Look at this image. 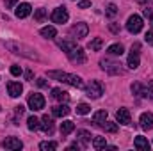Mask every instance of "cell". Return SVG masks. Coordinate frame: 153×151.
<instances>
[{"label":"cell","instance_id":"1","mask_svg":"<svg viewBox=\"0 0 153 151\" xmlns=\"http://www.w3.org/2000/svg\"><path fill=\"white\" fill-rule=\"evenodd\" d=\"M5 48L9 52H13L14 55H22L25 59H34L38 61L39 55L36 53V50L29 44H23V43H18V41H5Z\"/></svg>","mask_w":153,"mask_h":151},{"label":"cell","instance_id":"2","mask_svg":"<svg viewBox=\"0 0 153 151\" xmlns=\"http://www.w3.org/2000/svg\"><path fill=\"white\" fill-rule=\"evenodd\" d=\"M48 76L53 78V80H59V82H64V84H70L76 89H82L84 87V82L78 75H71V73H66V71H48Z\"/></svg>","mask_w":153,"mask_h":151},{"label":"cell","instance_id":"3","mask_svg":"<svg viewBox=\"0 0 153 151\" xmlns=\"http://www.w3.org/2000/svg\"><path fill=\"white\" fill-rule=\"evenodd\" d=\"M100 66H102L103 71H107V73H111V75H121V73H123L121 64H119V62H114V61H109V59H102V61H100Z\"/></svg>","mask_w":153,"mask_h":151},{"label":"cell","instance_id":"4","mask_svg":"<svg viewBox=\"0 0 153 151\" xmlns=\"http://www.w3.org/2000/svg\"><path fill=\"white\" fill-rule=\"evenodd\" d=\"M126 29L130 34H139L143 30V18L139 14H132L126 21Z\"/></svg>","mask_w":153,"mask_h":151},{"label":"cell","instance_id":"5","mask_svg":"<svg viewBox=\"0 0 153 151\" xmlns=\"http://www.w3.org/2000/svg\"><path fill=\"white\" fill-rule=\"evenodd\" d=\"M85 93H87L89 98L98 100V98L103 94V85H102V82H98V80H91V84L85 87Z\"/></svg>","mask_w":153,"mask_h":151},{"label":"cell","instance_id":"6","mask_svg":"<svg viewBox=\"0 0 153 151\" xmlns=\"http://www.w3.org/2000/svg\"><path fill=\"white\" fill-rule=\"evenodd\" d=\"M27 103H29V109H32L34 112H36V110H41V109H45V98H43L39 93H32V94L29 96Z\"/></svg>","mask_w":153,"mask_h":151},{"label":"cell","instance_id":"7","mask_svg":"<svg viewBox=\"0 0 153 151\" xmlns=\"http://www.w3.org/2000/svg\"><path fill=\"white\" fill-rule=\"evenodd\" d=\"M68 18H70V14H68V9H66L64 5L53 9V13H52V21H53V23H66Z\"/></svg>","mask_w":153,"mask_h":151},{"label":"cell","instance_id":"8","mask_svg":"<svg viewBox=\"0 0 153 151\" xmlns=\"http://www.w3.org/2000/svg\"><path fill=\"white\" fill-rule=\"evenodd\" d=\"M139 48H141L139 43L132 44V52L128 55V68L130 70H137L139 68Z\"/></svg>","mask_w":153,"mask_h":151},{"label":"cell","instance_id":"9","mask_svg":"<svg viewBox=\"0 0 153 151\" xmlns=\"http://www.w3.org/2000/svg\"><path fill=\"white\" fill-rule=\"evenodd\" d=\"M87 32H89V27H87V23H84V21H80V23H76L71 27V30H70V34L76 39H82L87 36Z\"/></svg>","mask_w":153,"mask_h":151},{"label":"cell","instance_id":"10","mask_svg":"<svg viewBox=\"0 0 153 151\" xmlns=\"http://www.w3.org/2000/svg\"><path fill=\"white\" fill-rule=\"evenodd\" d=\"M68 59L73 64H84L85 62V52L82 48H73L71 52H68Z\"/></svg>","mask_w":153,"mask_h":151},{"label":"cell","instance_id":"11","mask_svg":"<svg viewBox=\"0 0 153 151\" xmlns=\"http://www.w3.org/2000/svg\"><path fill=\"white\" fill-rule=\"evenodd\" d=\"M2 148H5V150H22L23 144H22V141L16 139V137H7V139L2 141Z\"/></svg>","mask_w":153,"mask_h":151},{"label":"cell","instance_id":"12","mask_svg":"<svg viewBox=\"0 0 153 151\" xmlns=\"http://www.w3.org/2000/svg\"><path fill=\"white\" fill-rule=\"evenodd\" d=\"M116 121H117L119 124H130V123H132L130 110H128V109H117V112H116Z\"/></svg>","mask_w":153,"mask_h":151},{"label":"cell","instance_id":"13","mask_svg":"<svg viewBox=\"0 0 153 151\" xmlns=\"http://www.w3.org/2000/svg\"><path fill=\"white\" fill-rule=\"evenodd\" d=\"M30 13H32V7H30V4H27V2H23V4H20V5H16V9H14L16 18H27Z\"/></svg>","mask_w":153,"mask_h":151},{"label":"cell","instance_id":"14","mask_svg":"<svg viewBox=\"0 0 153 151\" xmlns=\"http://www.w3.org/2000/svg\"><path fill=\"white\" fill-rule=\"evenodd\" d=\"M7 91H9V96L11 98H18L23 93V85L20 82H9L7 84Z\"/></svg>","mask_w":153,"mask_h":151},{"label":"cell","instance_id":"15","mask_svg":"<svg viewBox=\"0 0 153 151\" xmlns=\"http://www.w3.org/2000/svg\"><path fill=\"white\" fill-rule=\"evenodd\" d=\"M139 123H141V126H143L144 130H152V128H153V114H152V112L141 114V117H139Z\"/></svg>","mask_w":153,"mask_h":151},{"label":"cell","instance_id":"16","mask_svg":"<svg viewBox=\"0 0 153 151\" xmlns=\"http://www.w3.org/2000/svg\"><path fill=\"white\" fill-rule=\"evenodd\" d=\"M52 98H53V100H57V101H61V103H66V101L70 100V94H68L66 91H62V89L55 87V89H52Z\"/></svg>","mask_w":153,"mask_h":151},{"label":"cell","instance_id":"17","mask_svg":"<svg viewBox=\"0 0 153 151\" xmlns=\"http://www.w3.org/2000/svg\"><path fill=\"white\" fill-rule=\"evenodd\" d=\"M39 126L43 128V132H45V133H52V132H53V119H52V117H48V115H43V117H41Z\"/></svg>","mask_w":153,"mask_h":151},{"label":"cell","instance_id":"18","mask_svg":"<svg viewBox=\"0 0 153 151\" xmlns=\"http://www.w3.org/2000/svg\"><path fill=\"white\" fill-rule=\"evenodd\" d=\"M134 146H135L139 151H150V142H148V139H146V137H143V135L135 137Z\"/></svg>","mask_w":153,"mask_h":151},{"label":"cell","instance_id":"19","mask_svg":"<svg viewBox=\"0 0 153 151\" xmlns=\"http://www.w3.org/2000/svg\"><path fill=\"white\" fill-rule=\"evenodd\" d=\"M107 110H98V112H94V115H93V123L96 124V126H102L105 121H107Z\"/></svg>","mask_w":153,"mask_h":151},{"label":"cell","instance_id":"20","mask_svg":"<svg viewBox=\"0 0 153 151\" xmlns=\"http://www.w3.org/2000/svg\"><path fill=\"white\" fill-rule=\"evenodd\" d=\"M52 114L55 115V117H66L68 114H70V107L64 103V105H57V107H53V110Z\"/></svg>","mask_w":153,"mask_h":151},{"label":"cell","instance_id":"21","mask_svg":"<svg viewBox=\"0 0 153 151\" xmlns=\"http://www.w3.org/2000/svg\"><path fill=\"white\" fill-rule=\"evenodd\" d=\"M39 34H41L45 39H53L55 36H57V30H55V27L48 25V27H43V29L39 30Z\"/></svg>","mask_w":153,"mask_h":151},{"label":"cell","instance_id":"22","mask_svg":"<svg viewBox=\"0 0 153 151\" xmlns=\"http://www.w3.org/2000/svg\"><path fill=\"white\" fill-rule=\"evenodd\" d=\"M75 130V123L73 121H62L61 123V135H70Z\"/></svg>","mask_w":153,"mask_h":151},{"label":"cell","instance_id":"23","mask_svg":"<svg viewBox=\"0 0 153 151\" xmlns=\"http://www.w3.org/2000/svg\"><path fill=\"white\" fill-rule=\"evenodd\" d=\"M76 137H78V141L82 142V146H85V144L91 142V133H89L87 130H78V132H76Z\"/></svg>","mask_w":153,"mask_h":151},{"label":"cell","instance_id":"24","mask_svg":"<svg viewBox=\"0 0 153 151\" xmlns=\"http://www.w3.org/2000/svg\"><path fill=\"white\" fill-rule=\"evenodd\" d=\"M57 44H59V48H62L66 53H68V52H71L73 48H76L75 41H71V39H64V41H59Z\"/></svg>","mask_w":153,"mask_h":151},{"label":"cell","instance_id":"25","mask_svg":"<svg viewBox=\"0 0 153 151\" xmlns=\"http://www.w3.org/2000/svg\"><path fill=\"white\" fill-rule=\"evenodd\" d=\"M102 46H103V39H102V38H94L93 41H89V44H87V48H89V50H93V52L102 50Z\"/></svg>","mask_w":153,"mask_h":151},{"label":"cell","instance_id":"26","mask_svg":"<svg viewBox=\"0 0 153 151\" xmlns=\"http://www.w3.org/2000/svg\"><path fill=\"white\" fill-rule=\"evenodd\" d=\"M111 55H123V52H125V48H123V44H119V43H114V44H111L109 46V50H107Z\"/></svg>","mask_w":153,"mask_h":151},{"label":"cell","instance_id":"27","mask_svg":"<svg viewBox=\"0 0 153 151\" xmlns=\"http://www.w3.org/2000/svg\"><path fill=\"white\" fill-rule=\"evenodd\" d=\"M93 148H94V150H103V148H107L105 137H94V139H93Z\"/></svg>","mask_w":153,"mask_h":151},{"label":"cell","instance_id":"28","mask_svg":"<svg viewBox=\"0 0 153 151\" xmlns=\"http://www.w3.org/2000/svg\"><path fill=\"white\" fill-rule=\"evenodd\" d=\"M102 128H103L105 132H109V133H116V132H117V123H112V121H105V123L102 124Z\"/></svg>","mask_w":153,"mask_h":151},{"label":"cell","instance_id":"29","mask_svg":"<svg viewBox=\"0 0 153 151\" xmlns=\"http://www.w3.org/2000/svg\"><path fill=\"white\" fill-rule=\"evenodd\" d=\"M27 126H29V130H38L39 128V119L36 117V115H30L29 119H27Z\"/></svg>","mask_w":153,"mask_h":151},{"label":"cell","instance_id":"30","mask_svg":"<svg viewBox=\"0 0 153 151\" xmlns=\"http://www.w3.org/2000/svg\"><path fill=\"white\" fill-rule=\"evenodd\" d=\"M39 150L53 151V150H57V144H55V142H48V141H45V142H41V144H39Z\"/></svg>","mask_w":153,"mask_h":151},{"label":"cell","instance_id":"31","mask_svg":"<svg viewBox=\"0 0 153 151\" xmlns=\"http://www.w3.org/2000/svg\"><path fill=\"white\" fill-rule=\"evenodd\" d=\"M45 18H46V9H43V7L36 9V13H34V20H36V21H43Z\"/></svg>","mask_w":153,"mask_h":151},{"label":"cell","instance_id":"32","mask_svg":"<svg viewBox=\"0 0 153 151\" xmlns=\"http://www.w3.org/2000/svg\"><path fill=\"white\" fill-rule=\"evenodd\" d=\"M91 112V107L87 105V103H80L78 107H76V114H82V115H85V114Z\"/></svg>","mask_w":153,"mask_h":151},{"label":"cell","instance_id":"33","mask_svg":"<svg viewBox=\"0 0 153 151\" xmlns=\"http://www.w3.org/2000/svg\"><path fill=\"white\" fill-rule=\"evenodd\" d=\"M116 14H117V7H116L114 4H109L107 5V16L109 18H114Z\"/></svg>","mask_w":153,"mask_h":151},{"label":"cell","instance_id":"34","mask_svg":"<svg viewBox=\"0 0 153 151\" xmlns=\"http://www.w3.org/2000/svg\"><path fill=\"white\" fill-rule=\"evenodd\" d=\"M22 73H23V71H22V68H20V66H11V75L20 76Z\"/></svg>","mask_w":153,"mask_h":151},{"label":"cell","instance_id":"35","mask_svg":"<svg viewBox=\"0 0 153 151\" xmlns=\"http://www.w3.org/2000/svg\"><path fill=\"white\" fill-rule=\"evenodd\" d=\"M78 7H80V9H87V7H91V0H80V2H78Z\"/></svg>","mask_w":153,"mask_h":151},{"label":"cell","instance_id":"36","mask_svg":"<svg viewBox=\"0 0 153 151\" xmlns=\"http://www.w3.org/2000/svg\"><path fill=\"white\" fill-rule=\"evenodd\" d=\"M130 89H132V93H134V94H137V96H139V93H141V84H137V82H135V84H132V87H130Z\"/></svg>","mask_w":153,"mask_h":151},{"label":"cell","instance_id":"37","mask_svg":"<svg viewBox=\"0 0 153 151\" xmlns=\"http://www.w3.org/2000/svg\"><path fill=\"white\" fill-rule=\"evenodd\" d=\"M144 39H146V43H148V44H153V30H150V32H146V36H144Z\"/></svg>","mask_w":153,"mask_h":151},{"label":"cell","instance_id":"38","mask_svg":"<svg viewBox=\"0 0 153 151\" xmlns=\"http://www.w3.org/2000/svg\"><path fill=\"white\" fill-rule=\"evenodd\" d=\"M16 2H18V0H5V7H9V9H11V7H14V4H16Z\"/></svg>","mask_w":153,"mask_h":151},{"label":"cell","instance_id":"39","mask_svg":"<svg viewBox=\"0 0 153 151\" xmlns=\"http://www.w3.org/2000/svg\"><path fill=\"white\" fill-rule=\"evenodd\" d=\"M38 85H39V87H45V85H46L45 78H38Z\"/></svg>","mask_w":153,"mask_h":151},{"label":"cell","instance_id":"40","mask_svg":"<svg viewBox=\"0 0 153 151\" xmlns=\"http://www.w3.org/2000/svg\"><path fill=\"white\" fill-rule=\"evenodd\" d=\"M25 78H27V80H32V71H27V73H25Z\"/></svg>","mask_w":153,"mask_h":151},{"label":"cell","instance_id":"41","mask_svg":"<svg viewBox=\"0 0 153 151\" xmlns=\"http://www.w3.org/2000/svg\"><path fill=\"white\" fill-rule=\"evenodd\" d=\"M137 2H139V4H141V5H146V4H150V2H152V0H137Z\"/></svg>","mask_w":153,"mask_h":151}]
</instances>
